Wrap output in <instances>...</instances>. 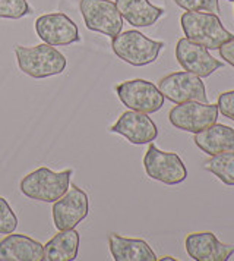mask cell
<instances>
[{
	"label": "cell",
	"mask_w": 234,
	"mask_h": 261,
	"mask_svg": "<svg viewBox=\"0 0 234 261\" xmlns=\"http://www.w3.org/2000/svg\"><path fill=\"white\" fill-rule=\"evenodd\" d=\"M18 68L28 76L43 80L48 76L60 75L66 71L68 60L63 53L50 44H38L34 47L15 46Z\"/></svg>",
	"instance_id": "obj_1"
},
{
	"label": "cell",
	"mask_w": 234,
	"mask_h": 261,
	"mask_svg": "<svg viewBox=\"0 0 234 261\" xmlns=\"http://www.w3.org/2000/svg\"><path fill=\"white\" fill-rule=\"evenodd\" d=\"M72 175V169L54 172L46 166L38 167L23 176L19 184V191L30 200L54 202L69 190Z\"/></svg>",
	"instance_id": "obj_2"
},
{
	"label": "cell",
	"mask_w": 234,
	"mask_h": 261,
	"mask_svg": "<svg viewBox=\"0 0 234 261\" xmlns=\"http://www.w3.org/2000/svg\"><path fill=\"white\" fill-rule=\"evenodd\" d=\"M182 30L189 40L202 44L208 50H218L221 44L233 38L218 15L211 12H185L180 18Z\"/></svg>",
	"instance_id": "obj_3"
},
{
	"label": "cell",
	"mask_w": 234,
	"mask_h": 261,
	"mask_svg": "<svg viewBox=\"0 0 234 261\" xmlns=\"http://www.w3.org/2000/svg\"><path fill=\"white\" fill-rule=\"evenodd\" d=\"M163 47V41L151 40L136 30H129L111 38V48L117 58L138 68L154 63Z\"/></svg>",
	"instance_id": "obj_4"
},
{
	"label": "cell",
	"mask_w": 234,
	"mask_h": 261,
	"mask_svg": "<svg viewBox=\"0 0 234 261\" xmlns=\"http://www.w3.org/2000/svg\"><path fill=\"white\" fill-rule=\"evenodd\" d=\"M85 27L104 36L116 37L123 30V18L111 0H81L79 2Z\"/></svg>",
	"instance_id": "obj_5"
},
{
	"label": "cell",
	"mask_w": 234,
	"mask_h": 261,
	"mask_svg": "<svg viewBox=\"0 0 234 261\" xmlns=\"http://www.w3.org/2000/svg\"><path fill=\"white\" fill-rule=\"evenodd\" d=\"M143 169L154 180L165 185H179L187 178V169L175 153L163 151L152 143L143 155Z\"/></svg>",
	"instance_id": "obj_6"
},
{
	"label": "cell",
	"mask_w": 234,
	"mask_h": 261,
	"mask_svg": "<svg viewBox=\"0 0 234 261\" xmlns=\"http://www.w3.org/2000/svg\"><path fill=\"white\" fill-rule=\"evenodd\" d=\"M119 100L130 109L142 113H155L164 106V95L160 88L147 80H130L117 84Z\"/></svg>",
	"instance_id": "obj_7"
},
{
	"label": "cell",
	"mask_w": 234,
	"mask_h": 261,
	"mask_svg": "<svg viewBox=\"0 0 234 261\" xmlns=\"http://www.w3.org/2000/svg\"><path fill=\"white\" fill-rule=\"evenodd\" d=\"M90 213L88 194L78 185H70L66 194L53 202V223L57 230L75 229Z\"/></svg>",
	"instance_id": "obj_8"
},
{
	"label": "cell",
	"mask_w": 234,
	"mask_h": 261,
	"mask_svg": "<svg viewBox=\"0 0 234 261\" xmlns=\"http://www.w3.org/2000/svg\"><path fill=\"white\" fill-rule=\"evenodd\" d=\"M158 88L164 98L173 101L175 105L185 101H202L208 103L205 85L202 78L192 72H173L158 84Z\"/></svg>",
	"instance_id": "obj_9"
},
{
	"label": "cell",
	"mask_w": 234,
	"mask_h": 261,
	"mask_svg": "<svg viewBox=\"0 0 234 261\" xmlns=\"http://www.w3.org/2000/svg\"><path fill=\"white\" fill-rule=\"evenodd\" d=\"M218 107L217 105L202 101H185L179 103L168 113L170 123L177 129L198 134L217 122Z\"/></svg>",
	"instance_id": "obj_10"
},
{
	"label": "cell",
	"mask_w": 234,
	"mask_h": 261,
	"mask_svg": "<svg viewBox=\"0 0 234 261\" xmlns=\"http://www.w3.org/2000/svg\"><path fill=\"white\" fill-rule=\"evenodd\" d=\"M35 33L50 46H69L81 40L78 25L62 12L46 13L37 18Z\"/></svg>",
	"instance_id": "obj_11"
},
{
	"label": "cell",
	"mask_w": 234,
	"mask_h": 261,
	"mask_svg": "<svg viewBox=\"0 0 234 261\" xmlns=\"http://www.w3.org/2000/svg\"><path fill=\"white\" fill-rule=\"evenodd\" d=\"M175 59L185 71L192 72L200 78L211 76L222 66V62L211 56L208 48L186 37L180 38L175 44Z\"/></svg>",
	"instance_id": "obj_12"
},
{
	"label": "cell",
	"mask_w": 234,
	"mask_h": 261,
	"mask_svg": "<svg viewBox=\"0 0 234 261\" xmlns=\"http://www.w3.org/2000/svg\"><path fill=\"white\" fill-rule=\"evenodd\" d=\"M110 132L125 137L130 144L143 145L157 140L158 128L148 113H142L136 110H129L120 115L114 125H111Z\"/></svg>",
	"instance_id": "obj_13"
},
{
	"label": "cell",
	"mask_w": 234,
	"mask_h": 261,
	"mask_svg": "<svg viewBox=\"0 0 234 261\" xmlns=\"http://www.w3.org/2000/svg\"><path fill=\"white\" fill-rule=\"evenodd\" d=\"M187 254L195 261H227L234 254V245H225L212 232H195L185 241Z\"/></svg>",
	"instance_id": "obj_14"
},
{
	"label": "cell",
	"mask_w": 234,
	"mask_h": 261,
	"mask_svg": "<svg viewBox=\"0 0 234 261\" xmlns=\"http://www.w3.org/2000/svg\"><path fill=\"white\" fill-rule=\"evenodd\" d=\"M44 247L28 235L8 233L0 241V261H43Z\"/></svg>",
	"instance_id": "obj_15"
},
{
	"label": "cell",
	"mask_w": 234,
	"mask_h": 261,
	"mask_svg": "<svg viewBox=\"0 0 234 261\" xmlns=\"http://www.w3.org/2000/svg\"><path fill=\"white\" fill-rule=\"evenodd\" d=\"M193 141L208 155L234 153V129L222 123L215 122L208 128L195 134Z\"/></svg>",
	"instance_id": "obj_16"
},
{
	"label": "cell",
	"mask_w": 234,
	"mask_h": 261,
	"mask_svg": "<svg viewBox=\"0 0 234 261\" xmlns=\"http://www.w3.org/2000/svg\"><path fill=\"white\" fill-rule=\"evenodd\" d=\"M110 254L116 261H155L157 255L143 239L120 237L119 233H108Z\"/></svg>",
	"instance_id": "obj_17"
},
{
	"label": "cell",
	"mask_w": 234,
	"mask_h": 261,
	"mask_svg": "<svg viewBox=\"0 0 234 261\" xmlns=\"http://www.w3.org/2000/svg\"><path fill=\"white\" fill-rule=\"evenodd\" d=\"M122 18L136 28L154 25L164 15V9L154 6L150 0H116Z\"/></svg>",
	"instance_id": "obj_18"
},
{
	"label": "cell",
	"mask_w": 234,
	"mask_h": 261,
	"mask_svg": "<svg viewBox=\"0 0 234 261\" xmlns=\"http://www.w3.org/2000/svg\"><path fill=\"white\" fill-rule=\"evenodd\" d=\"M79 233L75 229L58 230L44 245V261L76 260L79 251Z\"/></svg>",
	"instance_id": "obj_19"
},
{
	"label": "cell",
	"mask_w": 234,
	"mask_h": 261,
	"mask_svg": "<svg viewBox=\"0 0 234 261\" xmlns=\"http://www.w3.org/2000/svg\"><path fill=\"white\" fill-rule=\"evenodd\" d=\"M205 170L211 172L214 176L225 185H234V153H221L211 155L203 163Z\"/></svg>",
	"instance_id": "obj_20"
},
{
	"label": "cell",
	"mask_w": 234,
	"mask_h": 261,
	"mask_svg": "<svg viewBox=\"0 0 234 261\" xmlns=\"http://www.w3.org/2000/svg\"><path fill=\"white\" fill-rule=\"evenodd\" d=\"M31 13V6L26 0H0V18L19 19Z\"/></svg>",
	"instance_id": "obj_21"
},
{
	"label": "cell",
	"mask_w": 234,
	"mask_h": 261,
	"mask_svg": "<svg viewBox=\"0 0 234 261\" xmlns=\"http://www.w3.org/2000/svg\"><path fill=\"white\" fill-rule=\"evenodd\" d=\"M174 3L186 12H220L218 0H174Z\"/></svg>",
	"instance_id": "obj_22"
},
{
	"label": "cell",
	"mask_w": 234,
	"mask_h": 261,
	"mask_svg": "<svg viewBox=\"0 0 234 261\" xmlns=\"http://www.w3.org/2000/svg\"><path fill=\"white\" fill-rule=\"evenodd\" d=\"M18 227V217L13 213L11 204L0 197V235H8L15 232Z\"/></svg>",
	"instance_id": "obj_23"
},
{
	"label": "cell",
	"mask_w": 234,
	"mask_h": 261,
	"mask_svg": "<svg viewBox=\"0 0 234 261\" xmlns=\"http://www.w3.org/2000/svg\"><path fill=\"white\" fill-rule=\"evenodd\" d=\"M217 107H218V112L222 116L234 120V90L218 95Z\"/></svg>",
	"instance_id": "obj_24"
},
{
	"label": "cell",
	"mask_w": 234,
	"mask_h": 261,
	"mask_svg": "<svg viewBox=\"0 0 234 261\" xmlns=\"http://www.w3.org/2000/svg\"><path fill=\"white\" fill-rule=\"evenodd\" d=\"M218 51H220L221 59L234 68V37L230 38L228 41H225L224 44H221Z\"/></svg>",
	"instance_id": "obj_25"
},
{
	"label": "cell",
	"mask_w": 234,
	"mask_h": 261,
	"mask_svg": "<svg viewBox=\"0 0 234 261\" xmlns=\"http://www.w3.org/2000/svg\"><path fill=\"white\" fill-rule=\"evenodd\" d=\"M157 260L160 261H175L174 257H161V258H157Z\"/></svg>",
	"instance_id": "obj_26"
},
{
	"label": "cell",
	"mask_w": 234,
	"mask_h": 261,
	"mask_svg": "<svg viewBox=\"0 0 234 261\" xmlns=\"http://www.w3.org/2000/svg\"><path fill=\"white\" fill-rule=\"evenodd\" d=\"M228 2H234V0H228Z\"/></svg>",
	"instance_id": "obj_27"
}]
</instances>
